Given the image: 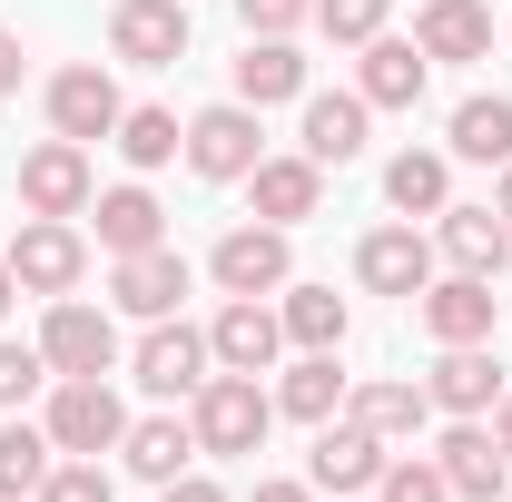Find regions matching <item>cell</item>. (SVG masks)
Here are the masks:
<instances>
[{
  "label": "cell",
  "instance_id": "obj_1",
  "mask_svg": "<svg viewBox=\"0 0 512 502\" xmlns=\"http://www.w3.org/2000/svg\"><path fill=\"white\" fill-rule=\"evenodd\" d=\"M276 424V404L256 394V375H207L197 384V453H256Z\"/></svg>",
  "mask_w": 512,
  "mask_h": 502
},
{
  "label": "cell",
  "instance_id": "obj_2",
  "mask_svg": "<svg viewBox=\"0 0 512 502\" xmlns=\"http://www.w3.org/2000/svg\"><path fill=\"white\" fill-rule=\"evenodd\" d=\"M40 355H50V375H109V365H119V325L99 306H79V296H50Z\"/></svg>",
  "mask_w": 512,
  "mask_h": 502
},
{
  "label": "cell",
  "instance_id": "obj_3",
  "mask_svg": "<svg viewBox=\"0 0 512 502\" xmlns=\"http://www.w3.org/2000/svg\"><path fill=\"white\" fill-rule=\"evenodd\" d=\"M119 434H128L119 394L99 375H60V394H50V443H60V453H109Z\"/></svg>",
  "mask_w": 512,
  "mask_h": 502
},
{
  "label": "cell",
  "instance_id": "obj_4",
  "mask_svg": "<svg viewBox=\"0 0 512 502\" xmlns=\"http://www.w3.org/2000/svg\"><path fill=\"white\" fill-rule=\"evenodd\" d=\"M79 266H89V247H79V227H69V217H30V227L10 237V276H20L30 296H69V286H79Z\"/></svg>",
  "mask_w": 512,
  "mask_h": 502
},
{
  "label": "cell",
  "instance_id": "obj_5",
  "mask_svg": "<svg viewBox=\"0 0 512 502\" xmlns=\"http://www.w3.org/2000/svg\"><path fill=\"white\" fill-rule=\"evenodd\" d=\"M20 207H30V217H79V207H89V148H79V138L30 148V158H20Z\"/></svg>",
  "mask_w": 512,
  "mask_h": 502
},
{
  "label": "cell",
  "instance_id": "obj_6",
  "mask_svg": "<svg viewBox=\"0 0 512 502\" xmlns=\"http://www.w3.org/2000/svg\"><path fill=\"white\" fill-rule=\"evenodd\" d=\"M119 89H109V69H60V79H50V128H60V138H79V148H89V138H119Z\"/></svg>",
  "mask_w": 512,
  "mask_h": 502
},
{
  "label": "cell",
  "instance_id": "obj_7",
  "mask_svg": "<svg viewBox=\"0 0 512 502\" xmlns=\"http://www.w3.org/2000/svg\"><path fill=\"white\" fill-rule=\"evenodd\" d=\"M256 158V119H247V99H227V109H197L188 119V168L197 178H247Z\"/></svg>",
  "mask_w": 512,
  "mask_h": 502
},
{
  "label": "cell",
  "instance_id": "obj_8",
  "mask_svg": "<svg viewBox=\"0 0 512 502\" xmlns=\"http://www.w3.org/2000/svg\"><path fill=\"white\" fill-rule=\"evenodd\" d=\"M109 50L138 69H168L188 50V0H119V20H109Z\"/></svg>",
  "mask_w": 512,
  "mask_h": 502
},
{
  "label": "cell",
  "instance_id": "obj_9",
  "mask_svg": "<svg viewBox=\"0 0 512 502\" xmlns=\"http://www.w3.org/2000/svg\"><path fill=\"white\" fill-rule=\"evenodd\" d=\"M276 345H286V315H266L256 296H227V315L207 325V355H217L227 375H266Z\"/></svg>",
  "mask_w": 512,
  "mask_h": 502
},
{
  "label": "cell",
  "instance_id": "obj_10",
  "mask_svg": "<svg viewBox=\"0 0 512 502\" xmlns=\"http://www.w3.org/2000/svg\"><path fill=\"white\" fill-rule=\"evenodd\" d=\"M109 296H119L128 315H178V296H188V256L178 247H138V256H119V276H109Z\"/></svg>",
  "mask_w": 512,
  "mask_h": 502
},
{
  "label": "cell",
  "instance_id": "obj_11",
  "mask_svg": "<svg viewBox=\"0 0 512 502\" xmlns=\"http://www.w3.org/2000/svg\"><path fill=\"white\" fill-rule=\"evenodd\" d=\"M355 276H365L375 296H424V286H434V247H424L414 227H375V237L355 247Z\"/></svg>",
  "mask_w": 512,
  "mask_h": 502
},
{
  "label": "cell",
  "instance_id": "obj_12",
  "mask_svg": "<svg viewBox=\"0 0 512 502\" xmlns=\"http://www.w3.org/2000/svg\"><path fill=\"white\" fill-rule=\"evenodd\" d=\"M217 286H227V296H276V286H286V227H237V237H217Z\"/></svg>",
  "mask_w": 512,
  "mask_h": 502
},
{
  "label": "cell",
  "instance_id": "obj_13",
  "mask_svg": "<svg viewBox=\"0 0 512 502\" xmlns=\"http://www.w3.org/2000/svg\"><path fill=\"white\" fill-rule=\"evenodd\" d=\"M424 335H434V345H483V335H493V276H444V286H424Z\"/></svg>",
  "mask_w": 512,
  "mask_h": 502
},
{
  "label": "cell",
  "instance_id": "obj_14",
  "mask_svg": "<svg viewBox=\"0 0 512 502\" xmlns=\"http://www.w3.org/2000/svg\"><path fill=\"white\" fill-rule=\"evenodd\" d=\"M138 384H148V394H197V384H207V335L158 315L148 345H138Z\"/></svg>",
  "mask_w": 512,
  "mask_h": 502
},
{
  "label": "cell",
  "instance_id": "obj_15",
  "mask_svg": "<svg viewBox=\"0 0 512 502\" xmlns=\"http://www.w3.org/2000/svg\"><path fill=\"white\" fill-rule=\"evenodd\" d=\"M434 463H444V483H453L463 502H493V493H503V443L483 434L473 414H453V434L434 443Z\"/></svg>",
  "mask_w": 512,
  "mask_h": 502
},
{
  "label": "cell",
  "instance_id": "obj_16",
  "mask_svg": "<svg viewBox=\"0 0 512 502\" xmlns=\"http://www.w3.org/2000/svg\"><path fill=\"white\" fill-rule=\"evenodd\" d=\"M306 473H316L325 493H365V483H384V443L345 414V424H325V434H316V463H306Z\"/></svg>",
  "mask_w": 512,
  "mask_h": 502
},
{
  "label": "cell",
  "instance_id": "obj_17",
  "mask_svg": "<svg viewBox=\"0 0 512 502\" xmlns=\"http://www.w3.org/2000/svg\"><path fill=\"white\" fill-rule=\"evenodd\" d=\"M444 256H453V276H503L512 266L503 207H444Z\"/></svg>",
  "mask_w": 512,
  "mask_h": 502
},
{
  "label": "cell",
  "instance_id": "obj_18",
  "mask_svg": "<svg viewBox=\"0 0 512 502\" xmlns=\"http://www.w3.org/2000/svg\"><path fill=\"white\" fill-rule=\"evenodd\" d=\"M414 50H424V60H483V50H493V10H483V0H424Z\"/></svg>",
  "mask_w": 512,
  "mask_h": 502
},
{
  "label": "cell",
  "instance_id": "obj_19",
  "mask_svg": "<svg viewBox=\"0 0 512 502\" xmlns=\"http://www.w3.org/2000/svg\"><path fill=\"white\" fill-rule=\"evenodd\" d=\"M247 188H256V217H266V227H296V217H316L325 168H316V158H256Z\"/></svg>",
  "mask_w": 512,
  "mask_h": 502
},
{
  "label": "cell",
  "instance_id": "obj_20",
  "mask_svg": "<svg viewBox=\"0 0 512 502\" xmlns=\"http://www.w3.org/2000/svg\"><path fill=\"white\" fill-rule=\"evenodd\" d=\"M355 99H365V109H414V99H424V50H414V40H365V79H355Z\"/></svg>",
  "mask_w": 512,
  "mask_h": 502
},
{
  "label": "cell",
  "instance_id": "obj_21",
  "mask_svg": "<svg viewBox=\"0 0 512 502\" xmlns=\"http://www.w3.org/2000/svg\"><path fill=\"white\" fill-rule=\"evenodd\" d=\"M444 414H493L503 404V365L483 355V345H444V365H434V384H424Z\"/></svg>",
  "mask_w": 512,
  "mask_h": 502
},
{
  "label": "cell",
  "instance_id": "obj_22",
  "mask_svg": "<svg viewBox=\"0 0 512 502\" xmlns=\"http://www.w3.org/2000/svg\"><path fill=\"white\" fill-rule=\"evenodd\" d=\"M99 207V247L109 256H138V247H168V207L148 188H109V197H89Z\"/></svg>",
  "mask_w": 512,
  "mask_h": 502
},
{
  "label": "cell",
  "instance_id": "obj_23",
  "mask_svg": "<svg viewBox=\"0 0 512 502\" xmlns=\"http://www.w3.org/2000/svg\"><path fill=\"white\" fill-rule=\"evenodd\" d=\"M119 453H128V473H138V483H178V473H188V453H197V424L148 414V424H128V434H119Z\"/></svg>",
  "mask_w": 512,
  "mask_h": 502
},
{
  "label": "cell",
  "instance_id": "obj_24",
  "mask_svg": "<svg viewBox=\"0 0 512 502\" xmlns=\"http://www.w3.org/2000/svg\"><path fill=\"white\" fill-rule=\"evenodd\" d=\"M355 148H365V99H355V89L306 99V158H316V168H345Z\"/></svg>",
  "mask_w": 512,
  "mask_h": 502
},
{
  "label": "cell",
  "instance_id": "obj_25",
  "mask_svg": "<svg viewBox=\"0 0 512 502\" xmlns=\"http://www.w3.org/2000/svg\"><path fill=\"white\" fill-rule=\"evenodd\" d=\"M296 89H306L296 40H247V60H237V99H247V109H276V99H296Z\"/></svg>",
  "mask_w": 512,
  "mask_h": 502
},
{
  "label": "cell",
  "instance_id": "obj_26",
  "mask_svg": "<svg viewBox=\"0 0 512 502\" xmlns=\"http://www.w3.org/2000/svg\"><path fill=\"white\" fill-rule=\"evenodd\" d=\"M424 404H434L424 384H355V404H345V414H355L375 443H404V434H424Z\"/></svg>",
  "mask_w": 512,
  "mask_h": 502
},
{
  "label": "cell",
  "instance_id": "obj_27",
  "mask_svg": "<svg viewBox=\"0 0 512 502\" xmlns=\"http://www.w3.org/2000/svg\"><path fill=\"white\" fill-rule=\"evenodd\" d=\"M453 158L512 168V99H463V109H453Z\"/></svg>",
  "mask_w": 512,
  "mask_h": 502
},
{
  "label": "cell",
  "instance_id": "obj_28",
  "mask_svg": "<svg viewBox=\"0 0 512 502\" xmlns=\"http://www.w3.org/2000/svg\"><path fill=\"white\" fill-rule=\"evenodd\" d=\"M286 335H296L306 355H335V345H345V296H335V286H286Z\"/></svg>",
  "mask_w": 512,
  "mask_h": 502
},
{
  "label": "cell",
  "instance_id": "obj_29",
  "mask_svg": "<svg viewBox=\"0 0 512 502\" xmlns=\"http://www.w3.org/2000/svg\"><path fill=\"white\" fill-rule=\"evenodd\" d=\"M335 404H345V375H335V355H306L296 375L276 384V414H296V424H335Z\"/></svg>",
  "mask_w": 512,
  "mask_h": 502
},
{
  "label": "cell",
  "instance_id": "obj_30",
  "mask_svg": "<svg viewBox=\"0 0 512 502\" xmlns=\"http://www.w3.org/2000/svg\"><path fill=\"white\" fill-rule=\"evenodd\" d=\"M50 453H60L50 424H40V434H30V424H0V502L40 493V483H50Z\"/></svg>",
  "mask_w": 512,
  "mask_h": 502
},
{
  "label": "cell",
  "instance_id": "obj_31",
  "mask_svg": "<svg viewBox=\"0 0 512 502\" xmlns=\"http://www.w3.org/2000/svg\"><path fill=\"white\" fill-rule=\"evenodd\" d=\"M384 197H394L404 217H414V207H424V217H444V158H434V148H404V158L384 168Z\"/></svg>",
  "mask_w": 512,
  "mask_h": 502
},
{
  "label": "cell",
  "instance_id": "obj_32",
  "mask_svg": "<svg viewBox=\"0 0 512 502\" xmlns=\"http://www.w3.org/2000/svg\"><path fill=\"white\" fill-rule=\"evenodd\" d=\"M178 148H188V128L168 119V109H128V119H119V158H128V168H168Z\"/></svg>",
  "mask_w": 512,
  "mask_h": 502
},
{
  "label": "cell",
  "instance_id": "obj_33",
  "mask_svg": "<svg viewBox=\"0 0 512 502\" xmlns=\"http://www.w3.org/2000/svg\"><path fill=\"white\" fill-rule=\"evenodd\" d=\"M40 502H119V483L99 473V453H79V463H50V483H40Z\"/></svg>",
  "mask_w": 512,
  "mask_h": 502
},
{
  "label": "cell",
  "instance_id": "obj_34",
  "mask_svg": "<svg viewBox=\"0 0 512 502\" xmlns=\"http://www.w3.org/2000/svg\"><path fill=\"white\" fill-rule=\"evenodd\" d=\"M316 30H325V40H355V50H365V40L384 30V0H316Z\"/></svg>",
  "mask_w": 512,
  "mask_h": 502
},
{
  "label": "cell",
  "instance_id": "obj_35",
  "mask_svg": "<svg viewBox=\"0 0 512 502\" xmlns=\"http://www.w3.org/2000/svg\"><path fill=\"white\" fill-rule=\"evenodd\" d=\"M384 502H453L444 463H384Z\"/></svg>",
  "mask_w": 512,
  "mask_h": 502
},
{
  "label": "cell",
  "instance_id": "obj_36",
  "mask_svg": "<svg viewBox=\"0 0 512 502\" xmlns=\"http://www.w3.org/2000/svg\"><path fill=\"white\" fill-rule=\"evenodd\" d=\"M237 20H247V40H286L296 20H316V0H237Z\"/></svg>",
  "mask_w": 512,
  "mask_h": 502
},
{
  "label": "cell",
  "instance_id": "obj_37",
  "mask_svg": "<svg viewBox=\"0 0 512 502\" xmlns=\"http://www.w3.org/2000/svg\"><path fill=\"white\" fill-rule=\"evenodd\" d=\"M40 375H50V355H40V345H10V335H0V404H20V394H30Z\"/></svg>",
  "mask_w": 512,
  "mask_h": 502
},
{
  "label": "cell",
  "instance_id": "obj_38",
  "mask_svg": "<svg viewBox=\"0 0 512 502\" xmlns=\"http://www.w3.org/2000/svg\"><path fill=\"white\" fill-rule=\"evenodd\" d=\"M158 502H227L217 483H197V473H178V483H158Z\"/></svg>",
  "mask_w": 512,
  "mask_h": 502
},
{
  "label": "cell",
  "instance_id": "obj_39",
  "mask_svg": "<svg viewBox=\"0 0 512 502\" xmlns=\"http://www.w3.org/2000/svg\"><path fill=\"white\" fill-rule=\"evenodd\" d=\"M0 89H20V40L0 30Z\"/></svg>",
  "mask_w": 512,
  "mask_h": 502
},
{
  "label": "cell",
  "instance_id": "obj_40",
  "mask_svg": "<svg viewBox=\"0 0 512 502\" xmlns=\"http://www.w3.org/2000/svg\"><path fill=\"white\" fill-rule=\"evenodd\" d=\"M256 502H316L306 483H256Z\"/></svg>",
  "mask_w": 512,
  "mask_h": 502
},
{
  "label": "cell",
  "instance_id": "obj_41",
  "mask_svg": "<svg viewBox=\"0 0 512 502\" xmlns=\"http://www.w3.org/2000/svg\"><path fill=\"white\" fill-rule=\"evenodd\" d=\"M493 443H503V463H512V394L493 404Z\"/></svg>",
  "mask_w": 512,
  "mask_h": 502
},
{
  "label": "cell",
  "instance_id": "obj_42",
  "mask_svg": "<svg viewBox=\"0 0 512 502\" xmlns=\"http://www.w3.org/2000/svg\"><path fill=\"white\" fill-rule=\"evenodd\" d=\"M10 296H20V276H10V256H0V315H10Z\"/></svg>",
  "mask_w": 512,
  "mask_h": 502
},
{
  "label": "cell",
  "instance_id": "obj_43",
  "mask_svg": "<svg viewBox=\"0 0 512 502\" xmlns=\"http://www.w3.org/2000/svg\"><path fill=\"white\" fill-rule=\"evenodd\" d=\"M503 227H512V168H503Z\"/></svg>",
  "mask_w": 512,
  "mask_h": 502
},
{
  "label": "cell",
  "instance_id": "obj_44",
  "mask_svg": "<svg viewBox=\"0 0 512 502\" xmlns=\"http://www.w3.org/2000/svg\"><path fill=\"white\" fill-rule=\"evenodd\" d=\"M503 502H512V493H503Z\"/></svg>",
  "mask_w": 512,
  "mask_h": 502
}]
</instances>
